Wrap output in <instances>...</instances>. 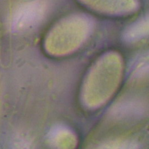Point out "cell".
Instances as JSON below:
<instances>
[{
    "label": "cell",
    "instance_id": "cell-1",
    "mask_svg": "<svg viewBox=\"0 0 149 149\" xmlns=\"http://www.w3.org/2000/svg\"><path fill=\"white\" fill-rule=\"evenodd\" d=\"M44 13V7L39 2H31L20 7L16 12L13 26L22 28L31 25L40 20Z\"/></svg>",
    "mask_w": 149,
    "mask_h": 149
}]
</instances>
